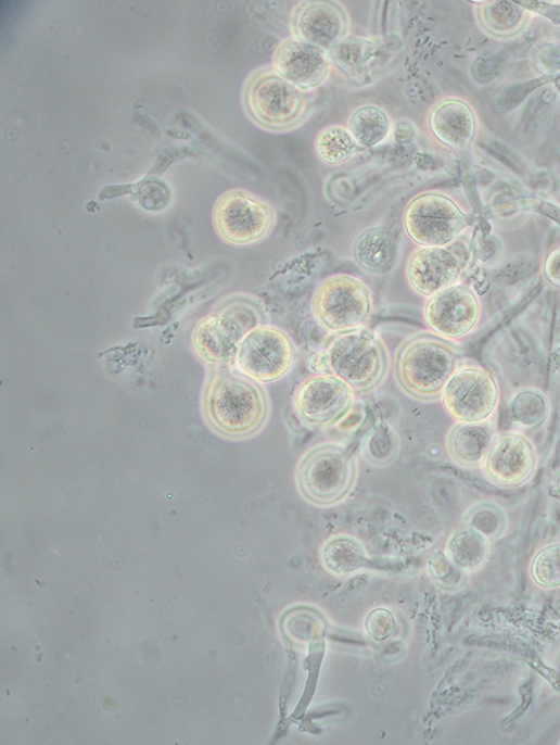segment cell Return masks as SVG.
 Segmentation results:
<instances>
[{
  "label": "cell",
  "instance_id": "cell-20",
  "mask_svg": "<svg viewBox=\"0 0 560 745\" xmlns=\"http://www.w3.org/2000/svg\"><path fill=\"white\" fill-rule=\"evenodd\" d=\"M396 237L389 227L370 228L359 236L354 245V258L370 274H385L394 263Z\"/></svg>",
  "mask_w": 560,
  "mask_h": 745
},
{
  "label": "cell",
  "instance_id": "cell-3",
  "mask_svg": "<svg viewBox=\"0 0 560 745\" xmlns=\"http://www.w3.org/2000/svg\"><path fill=\"white\" fill-rule=\"evenodd\" d=\"M204 408L212 427L233 440L258 434L271 413L268 392L260 383L227 370L220 371L208 384Z\"/></svg>",
  "mask_w": 560,
  "mask_h": 745
},
{
  "label": "cell",
  "instance_id": "cell-8",
  "mask_svg": "<svg viewBox=\"0 0 560 745\" xmlns=\"http://www.w3.org/2000/svg\"><path fill=\"white\" fill-rule=\"evenodd\" d=\"M404 228L419 247H448L468 227V217L449 197L428 191L413 197L404 212Z\"/></svg>",
  "mask_w": 560,
  "mask_h": 745
},
{
  "label": "cell",
  "instance_id": "cell-21",
  "mask_svg": "<svg viewBox=\"0 0 560 745\" xmlns=\"http://www.w3.org/2000/svg\"><path fill=\"white\" fill-rule=\"evenodd\" d=\"M323 568L335 577H351L368 566L364 545L356 538L339 534L329 539L320 550Z\"/></svg>",
  "mask_w": 560,
  "mask_h": 745
},
{
  "label": "cell",
  "instance_id": "cell-13",
  "mask_svg": "<svg viewBox=\"0 0 560 745\" xmlns=\"http://www.w3.org/2000/svg\"><path fill=\"white\" fill-rule=\"evenodd\" d=\"M349 30L348 13L338 2H303L291 20L294 39L311 43L327 53L346 40Z\"/></svg>",
  "mask_w": 560,
  "mask_h": 745
},
{
  "label": "cell",
  "instance_id": "cell-23",
  "mask_svg": "<svg viewBox=\"0 0 560 745\" xmlns=\"http://www.w3.org/2000/svg\"><path fill=\"white\" fill-rule=\"evenodd\" d=\"M378 46L365 39H346L332 48L329 59L352 79L366 83L369 80V64L376 58Z\"/></svg>",
  "mask_w": 560,
  "mask_h": 745
},
{
  "label": "cell",
  "instance_id": "cell-24",
  "mask_svg": "<svg viewBox=\"0 0 560 745\" xmlns=\"http://www.w3.org/2000/svg\"><path fill=\"white\" fill-rule=\"evenodd\" d=\"M391 122L387 114L373 105L356 110L348 122V130L362 149L381 144L389 136Z\"/></svg>",
  "mask_w": 560,
  "mask_h": 745
},
{
  "label": "cell",
  "instance_id": "cell-31",
  "mask_svg": "<svg viewBox=\"0 0 560 745\" xmlns=\"http://www.w3.org/2000/svg\"><path fill=\"white\" fill-rule=\"evenodd\" d=\"M428 571L434 582L446 589H451L459 583L464 573L451 563L445 553L442 552L435 553L430 558Z\"/></svg>",
  "mask_w": 560,
  "mask_h": 745
},
{
  "label": "cell",
  "instance_id": "cell-28",
  "mask_svg": "<svg viewBox=\"0 0 560 745\" xmlns=\"http://www.w3.org/2000/svg\"><path fill=\"white\" fill-rule=\"evenodd\" d=\"M510 415L512 421L519 427L535 429L545 422L548 416V404L539 393L524 391L511 401Z\"/></svg>",
  "mask_w": 560,
  "mask_h": 745
},
{
  "label": "cell",
  "instance_id": "cell-14",
  "mask_svg": "<svg viewBox=\"0 0 560 745\" xmlns=\"http://www.w3.org/2000/svg\"><path fill=\"white\" fill-rule=\"evenodd\" d=\"M476 295L466 286H453L429 299L424 317L437 336L457 340L469 334L480 317Z\"/></svg>",
  "mask_w": 560,
  "mask_h": 745
},
{
  "label": "cell",
  "instance_id": "cell-25",
  "mask_svg": "<svg viewBox=\"0 0 560 745\" xmlns=\"http://www.w3.org/2000/svg\"><path fill=\"white\" fill-rule=\"evenodd\" d=\"M364 150L349 130L341 126L326 128L316 140V152L329 166L344 165Z\"/></svg>",
  "mask_w": 560,
  "mask_h": 745
},
{
  "label": "cell",
  "instance_id": "cell-7",
  "mask_svg": "<svg viewBox=\"0 0 560 745\" xmlns=\"http://www.w3.org/2000/svg\"><path fill=\"white\" fill-rule=\"evenodd\" d=\"M317 323L328 332L344 334L365 328L373 314V296L368 286L349 275L323 280L311 300Z\"/></svg>",
  "mask_w": 560,
  "mask_h": 745
},
{
  "label": "cell",
  "instance_id": "cell-4",
  "mask_svg": "<svg viewBox=\"0 0 560 745\" xmlns=\"http://www.w3.org/2000/svg\"><path fill=\"white\" fill-rule=\"evenodd\" d=\"M359 476L357 458L335 442L319 443L300 459L295 479L303 498L328 508L342 504L353 492Z\"/></svg>",
  "mask_w": 560,
  "mask_h": 745
},
{
  "label": "cell",
  "instance_id": "cell-27",
  "mask_svg": "<svg viewBox=\"0 0 560 745\" xmlns=\"http://www.w3.org/2000/svg\"><path fill=\"white\" fill-rule=\"evenodd\" d=\"M524 20V11L512 2H495L481 10V22L485 29L498 37L518 33Z\"/></svg>",
  "mask_w": 560,
  "mask_h": 745
},
{
  "label": "cell",
  "instance_id": "cell-11",
  "mask_svg": "<svg viewBox=\"0 0 560 745\" xmlns=\"http://www.w3.org/2000/svg\"><path fill=\"white\" fill-rule=\"evenodd\" d=\"M355 406V392L333 375H318L304 381L294 396L303 424L311 429H330L343 422Z\"/></svg>",
  "mask_w": 560,
  "mask_h": 745
},
{
  "label": "cell",
  "instance_id": "cell-26",
  "mask_svg": "<svg viewBox=\"0 0 560 745\" xmlns=\"http://www.w3.org/2000/svg\"><path fill=\"white\" fill-rule=\"evenodd\" d=\"M400 449L399 437L386 424H379L365 438L362 455L366 460L377 467L391 465L398 456Z\"/></svg>",
  "mask_w": 560,
  "mask_h": 745
},
{
  "label": "cell",
  "instance_id": "cell-9",
  "mask_svg": "<svg viewBox=\"0 0 560 745\" xmlns=\"http://www.w3.org/2000/svg\"><path fill=\"white\" fill-rule=\"evenodd\" d=\"M213 218L218 235L232 245H250L265 240L277 223L276 211L267 201L241 189L220 197Z\"/></svg>",
  "mask_w": 560,
  "mask_h": 745
},
{
  "label": "cell",
  "instance_id": "cell-35",
  "mask_svg": "<svg viewBox=\"0 0 560 745\" xmlns=\"http://www.w3.org/2000/svg\"><path fill=\"white\" fill-rule=\"evenodd\" d=\"M553 488L560 493V470H558L553 476Z\"/></svg>",
  "mask_w": 560,
  "mask_h": 745
},
{
  "label": "cell",
  "instance_id": "cell-2",
  "mask_svg": "<svg viewBox=\"0 0 560 745\" xmlns=\"http://www.w3.org/2000/svg\"><path fill=\"white\" fill-rule=\"evenodd\" d=\"M308 363L319 375H333L355 393L366 395L380 389L387 380L391 354L382 337L365 327L339 334Z\"/></svg>",
  "mask_w": 560,
  "mask_h": 745
},
{
  "label": "cell",
  "instance_id": "cell-5",
  "mask_svg": "<svg viewBox=\"0 0 560 745\" xmlns=\"http://www.w3.org/2000/svg\"><path fill=\"white\" fill-rule=\"evenodd\" d=\"M251 121L263 130L284 134L298 129L308 115L307 92L280 77L272 68L256 70L243 89Z\"/></svg>",
  "mask_w": 560,
  "mask_h": 745
},
{
  "label": "cell",
  "instance_id": "cell-10",
  "mask_svg": "<svg viewBox=\"0 0 560 745\" xmlns=\"http://www.w3.org/2000/svg\"><path fill=\"white\" fill-rule=\"evenodd\" d=\"M296 354L288 332L266 324L244 337L236 362L243 376L260 384H271L289 375Z\"/></svg>",
  "mask_w": 560,
  "mask_h": 745
},
{
  "label": "cell",
  "instance_id": "cell-16",
  "mask_svg": "<svg viewBox=\"0 0 560 745\" xmlns=\"http://www.w3.org/2000/svg\"><path fill=\"white\" fill-rule=\"evenodd\" d=\"M462 273L460 256L449 247H420L406 264L409 288L418 295H433L455 286Z\"/></svg>",
  "mask_w": 560,
  "mask_h": 745
},
{
  "label": "cell",
  "instance_id": "cell-17",
  "mask_svg": "<svg viewBox=\"0 0 560 745\" xmlns=\"http://www.w3.org/2000/svg\"><path fill=\"white\" fill-rule=\"evenodd\" d=\"M536 454L531 442L518 433L494 438L483 462L485 476L500 487H517L534 472Z\"/></svg>",
  "mask_w": 560,
  "mask_h": 745
},
{
  "label": "cell",
  "instance_id": "cell-33",
  "mask_svg": "<svg viewBox=\"0 0 560 745\" xmlns=\"http://www.w3.org/2000/svg\"><path fill=\"white\" fill-rule=\"evenodd\" d=\"M536 68L548 77H560V48L553 45L540 47L534 59Z\"/></svg>",
  "mask_w": 560,
  "mask_h": 745
},
{
  "label": "cell",
  "instance_id": "cell-18",
  "mask_svg": "<svg viewBox=\"0 0 560 745\" xmlns=\"http://www.w3.org/2000/svg\"><path fill=\"white\" fill-rule=\"evenodd\" d=\"M429 122L438 141L459 154L468 153L476 129L469 104L460 99H444L432 109Z\"/></svg>",
  "mask_w": 560,
  "mask_h": 745
},
{
  "label": "cell",
  "instance_id": "cell-15",
  "mask_svg": "<svg viewBox=\"0 0 560 745\" xmlns=\"http://www.w3.org/2000/svg\"><path fill=\"white\" fill-rule=\"evenodd\" d=\"M331 67L332 63L327 52L294 38L280 42L272 55V70L307 93L326 84Z\"/></svg>",
  "mask_w": 560,
  "mask_h": 745
},
{
  "label": "cell",
  "instance_id": "cell-22",
  "mask_svg": "<svg viewBox=\"0 0 560 745\" xmlns=\"http://www.w3.org/2000/svg\"><path fill=\"white\" fill-rule=\"evenodd\" d=\"M489 542L474 529L456 531L446 546V555L462 572H473L480 569L489 555Z\"/></svg>",
  "mask_w": 560,
  "mask_h": 745
},
{
  "label": "cell",
  "instance_id": "cell-29",
  "mask_svg": "<svg viewBox=\"0 0 560 745\" xmlns=\"http://www.w3.org/2000/svg\"><path fill=\"white\" fill-rule=\"evenodd\" d=\"M533 579L542 586L560 585V544L542 550L532 563Z\"/></svg>",
  "mask_w": 560,
  "mask_h": 745
},
{
  "label": "cell",
  "instance_id": "cell-30",
  "mask_svg": "<svg viewBox=\"0 0 560 745\" xmlns=\"http://www.w3.org/2000/svg\"><path fill=\"white\" fill-rule=\"evenodd\" d=\"M136 202L147 211L161 212L171 202V192L162 181H150L140 187L135 194Z\"/></svg>",
  "mask_w": 560,
  "mask_h": 745
},
{
  "label": "cell",
  "instance_id": "cell-32",
  "mask_svg": "<svg viewBox=\"0 0 560 745\" xmlns=\"http://www.w3.org/2000/svg\"><path fill=\"white\" fill-rule=\"evenodd\" d=\"M395 629V618L385 608H377L367 616L365 630L367 635L376 643H383L391 639Z\"/></svg>",
  "mask_w": 560,
  "mask_h": 745
},
{
  "label": "cell",
  "instance_id": "cell-1",
  "mask_svg": "<svg viewBox=\"0 0 560 745\" xmlns=\"http://www.w3.org/2000/svg\"><path fill=\"white\" fill-rule=\"evenodd\" d=\"M456 348L433 331H417L404 339L393 357V377L398 389L419 403L442 399L457 370Z\"/></svg>",
  "mask_w": 560,
  "mask_h": 745
},
{
  "label": "cell",
  "instance_id": "cell-19",
  "mask_svg": "<svg viewBox=\"0 0 560 745\" xmlns=\"http://www.w3.org/2000/svg\"><path fill=\"white\" fill-rule=\"evenodd\" d=\"M493 440L494 431L491 425L458 422L449 431L447 451L460 466L476 468L483 465Z\"/></svg>",
  "mask_w": 560,
  "mask_h": 745
},
{
  "label": "cell",
  "instance_id": "cell-6",
  "mask_svg": "<svg viewBox=\"0 0 560 745\" xmlns=\"http://www.w3.org/2000/svg\"><path fill=\"white\" fill-rule=\"evenodd\" d=\"M268 320L264 305L250 295H236L222 308L204 318L195 328L193 345L211 364L236 361L241 342L253 329Z\"/></svg>",
  "mask_w": 560,
  "mask_h": 745
},
{
  "label": "cell",
  "instance_id": "cell-12",
  "mask_svg": "<svg viewBox=\"0 0 560 745\" xmlns=\"http://www.w3.org/2000/svg\"><path fill=\"white\" fill-rule=\"evenodd\" d=\"M498 387L488 371L479 367H462L445 386L442 401L447 413L461 424L485 421L498 403Z\"/></svg>",
  "mask_w": 560,
  "mask_h": 745
},
{
  "label": "cell",
  "instance_id": "cell-34",
  "mask_svg": "<svg viewBox=\"0 0 560 745\" xmlns=\"http://www.w3.org/2000/svg\"><path fill=\"white\" fill-rule=\"evenodd\" d=\"M544 270L548 281L560 288V247L547 256Z\"/></svg>",
  "mask_w": 560,
  "mask_h": 745
}]
</instances>
